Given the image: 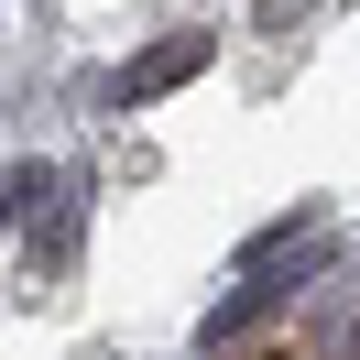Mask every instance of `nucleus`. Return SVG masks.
I'll return each instance as SVG.
<instances>
[{"instance_id":"7ed1b4c3","label":"nucleus","mask_w":360,"mask_h":360,"mask_svg":"<svg viewBox=\"0 0 360 360\" xmlns=\"http://www.w3.org/2000/svg\"><path fill=\"white\" fill-rule=\"evenodd\" d=\"M306 11H316V0H262V22H273V33H295Z\"/></svg>"},{"instance_id":"f257e3e1","label":"nucleus","mask_w":360,"mask_h":360,"mask_svg":"<svg viewBox=\"0 0 360 360\" xmlns=\"http://www.w3.org/2000/svg\"><path fill=\"white\" fill-rule=\"evenodd\" d=\"M186 77H207V33H164V44L142 55L131 77H120V110H142V98H164V88H186Z\"/></svg>"},{"instance_id":"f03ea898","label":"nucleus","mask_w":360,"mask_h":360,"mask_svg":"<svg viewBox=\"0 0 360 360\" xmlns=\"http://www.w3.org/2000/svg\"><path fill=\"white\" fill-rule=\"evenodd\" d=\"M44 197H55V175H44V164H11V175H0V219H33Z\"/></svg>"}]
</instances>
